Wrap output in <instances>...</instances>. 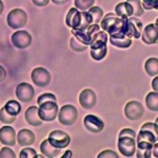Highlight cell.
<instances>
[{
  "mask_svg": "<svg viewBox=\"0 0 158 158\" xmlns=\"http://www.w3.org/2000/svg\"><path fill=\"white\" fill-rule=\"evenodd\" d=\"M85 127L89 131L97 133L101 131L104 128V123L100 117L94 115H87L84 119Z\"/></svg>",
  "mask_w": 158,
  "mask_h": 158,
  "instance_id": "14",
  "label": "cell"
},
{
  "mask_svg": "<svg viewBox=\"0 0 158 158\" xmlns=\"http://www.w3.org/2000/svg\"><path fill=\"white\" fill-rule=\"evenodd\" d=\"M70 48L72 50L77 52H85L88 48V45L84 44L83 43H81L78 39H77L75 36L71 37L70 39Z\"/></svg>",
  "mask_w": 158,
  "mask_h": 158,
  "instance_id": "32",
  "label": "cell"
},
{
  "mask_svg": "<svg viewBox=\"0 0 158 158\" xmlns=\"http://www.w3.org/2000/svg\"><path fill=\"white\" fill-rule=\"evenodd\" d=\"M98 158H118V155L115 153V151L112 150H104L99 154L97 156Z\"/></svg>",
  "mask_w": 158,
  "mask_h": 158,
  "instance_id": "40",
  "label": "cell"
},
{
  "mask_svg": "<svg viewBox=\"0 0 158 158\" xmlns=\"http://www.w3.org/2000/svg\"><path fill=\"white\" fill-rule=\"evenodd\" d=\"M91 45L90 54L95 60H101L107 56L108 46L107 43L102 40H94Z\"/></svg>",
  "mask_w": 158,
  "mask_h": 158,
  "instance_id": "12",
  "label": "cell"
},
{
  "mask_svg": "<svg viewBox=\"0 0 158 158\" xmlns=\"http://www.w3.org/2000/svg\"><path fill=\"white\" fill-rule=\"evenodd\" d=\"M50 0H32V3L36 6H39V7H43L48 5Z\"/></svg>",
  "mask_w": 158,
  "mask_h": 158,
  "instance_id": "42",
  "label": "cell"
},
{
  "mask_svg": "<svg viewBox=\"0 0 158 158\" xmlns=\"http://www.w3.org/2000/svg\"><path fill=\"white\" fill-rule=\"evenodd\" d=\"M101 29L107 32L110 37L122 38L128 36L131 38L128 18H120L113 13H108L101 19Z\"/></svg>",
  "mask_w": 158,
  "mask_h": 158,
  "instance_id": "1",
  "label": "cell"
},
{
  "mask_svg": "<svg viewBox=\"0 0 158 158\" xmlns=\"http://www.w3.org/2000/svg\"><path fill=\"white\" fill-rule=\"evenodd\" d=\"M59 122L63 125H71L77 121L78 113L77 109L72 105H65L58 111Z\"/></svg>",
  "mask_w": 158,
  "mask_h": 158,
  "instance_id": "4",
  "label": "cell"
},
{
  "mask_svg": "<svg viewBox=\"0 0 158 158\" xmlns=\"http://www.w3.org/2000/svg\"><path fill=\"white\" fill-rule=\"evenodd\" d=\"M53 4L58 5V6H60V5H64L66 4L69 0H51Z\"/></svg>",
  "mask_w": 158,
  "mask_h": 158,
  "instance_id": "46",
  "label": "cell"
},
{
  "mask_svg": "<svg viewBox=\"0 0 158 158\" xmlns=\"http://www.w3.org/2000/svg\"><path fill=\"white\" fill-rule=\"evenodd\" d=\"M100 29H101V26H100L99 24L94 23V24H91V25L87 28V29L85 31H86L87 35L92 38V41H93L95 33H97L98 31H100ZM92 43H93V42H92Z\"/></svg>",
  "mask_w": 158,
  "mask_h": 158,
  "instance_id": "39",
  "label": "cell"
},
{
  "mask_svg": "<svg viewBox=\"0 0 158 158\" xmlns=\"http://www.w3.org/2000/svg\"><path fill=\"white\" fill-rule=\"evenodd\" d=\"M36 150L32 148H23L20 153V158H36Z\"/></svg>",
  "mask_w": 158,
  "mask_h": 158,
  "instance_id": "34",
  "label": "cell"
},
{
  "mask_svg": "<svg viewBox=\"0 0 158 158\" xmlns=\"http://www.w3.org/2000/svg\"><path fill=\"white\" fill-rule=\"evenodd\" d=\"M121 137H131V138L135 139L136 138V133H135V131L133 130L129 129V128H125V129H123L120 131L118 138H121Z\"/></svg>",
  "mask_w": 158,
  "mask_h": 158,
  "instance_id": "41",
  "label": "cell"
},
{
  "mask_svg": "<svg viewBox=\"0 0 158 158\" xmlns=\"http://www.w3.org/2000/svg\"><path fill=\"white\" fill-rule=\"evenodd\" d=\"M31 80L38 87H46L51 83L50 72L44 68H36L31 72Z\"/></svg>",
  "mask_w": 158,
  "mask_h": 158,
  "instance_id": "8",
  "label": "cell"
},
{
  "mask_svg": "<svg viewBox=\"0 0 158 158\" xmlns=\"http://www.w3.org/2000/svg\"><path fill=\"white\" fill-rule=\"evenodd\" d=\"M146 105L151 111L156 112L158 110V94L157 92H151L146 97Z\"/></svg>",
  "mask_w": 158,
  "mask_h": 158,
  "instance_id": "24",
  "label": "cell"
},
{
  "mask_svg": "<svg viewBox=\"0 0 158 158\" xmlns=\"http://www.w3.org/2000/svg\"><path fill=\"white\" fill-rule=\"evenodd\" d=\"M16 155L12 148L4 147L0 151V158H15Z\"/></svg>",
  "mask_w": 158,
  "mask_h": 158,
  "instance_id": "36",
  "label": "cell"
},
{
  "mask_svg": "<svg viewBox=\"0 0 158 158\" xmlns=\"http://www.w3.org/2000/svg\"><path fill=\"white\" fill-rule=\"evenodd\" d=\"M16 120V116L9 115L7 112L6 111L5 108H2L0 109V121L3 123L6 124H11Z\"/></svg>",
  "mask_w": 158,
  "mask_h": 158,
  "instance_id": "33",
  "label": "cell"
},
{
  "mask_svg": "<svg viewBox=\"0 0 158 158\" xmlns=\"http://www.w3.org/2000/svg\"><path fill=\"white\" fill-rule=\"evenodd\" d=\"M6 77V71L4 69V67L0 66V83L3 82Z\"/></svg>",
  "mask_w": 158,
  "mask_h": 158,
  "instance_id": "43",
  "label": "cell"
},
{
  "mask_svg": "<svg viewBox=\"0 0 158 158\" xmlns=\"http://www.w3.org/2000/svg\"><path fill=\"white\" fill-rule=\"evenodd\" d=\"M0 142L5 145L13 147L16 143V132L11 126H3L0 129Z\"/></svg>",
  "mask_w": 158,
  "mask_h": 158,
  "instance_id": "15",
  "label": "cell"
},
{
  "mask_svg": "<svg viewBox=\"0 0 158 158\" xmlns=\"http://www.w3.org/2000/svg\"><path fill=\"white\" fill-rule=\"evenodd\" d=\"M152 88L155 92L158 91V77H155L152 81Z\"/></svg>",
  "mask_w": 158,
  "mask_h": 158,
  "instance_id": "45",
  "label": "cell"
},
{
  "mask_svg": "<svg viewBox=\"0 0 158 158\" xmlns=\"http://www.w3.org/2000/svg\"><path fill=\"white\" fill-rule=\"evenodd\" d=\"M127 3H129L133 9V15L136 17L141 16L144 14V9L142 8V5L140 0H127Z\"/></svg>",
  "mask_w": 158,
  "mask_h": 158,
  "instance_id": "30",
  "label": "cell"
},
{
  "mask_svg": "<svg viewBox=\"0 0 158 158\" xmlns=\"http://www.w3.org/2000/svg\"><path fill=\"white\" fill-rule=\"evenodd\" d=\"M4 108H5L6 111L7 112L9 115H13V116L18 115L21 113V111H22L21 104L18 101H14V100L7 101Z\"/></svg>",
  "mask_w": 158,
  "mask_h": 158,
  "instance_id": "25",
  "label": "cell"
},
{
  "mask_svg": "<svg viewBox=\"0 0 158 158\" xmlns=\"http://www.w3.org/2000/svg\"><path fill=\"white\" fill-rule=\"evenodd\" d=\"M72 156V152L70 150H67L64 153V155L61 156V158H70Z\"/></svg>",
  "mask_w": 158,
  "mask_h": 158,
  "instance_id": "47",
  "label": "cell"
},
{
  "mask_svg": "<svg viewBox=\"0 0 158 158\" xmlns=\"http://www.w3.org/2000/svg\"><path fill=\"white\" fill-rule=\"evenodd\" d=\"M115 11V15L120 18H129L133 15V9L127 2H122L116 5Z\"/></svg>",
  "mask_w": 158,
  "mask_h": 158,
  "instance_id": "22",
  "label": "cell"
},
{
  "mask_svg": "<svg viewBox=\"0 0 158 158\" xmlns=\"http://www.w3.org/2000/svg\"><path fill=\"white\" fill-rule=\"evenodd\" d=\"M71 33L77 39H78L81 43L86 45H90L92 44V38L87 35L86 31L85 30H78V29H71Z\"/></svg>",
  "mask_w": 158,
  "mask_h": 158,
  "instance_id": "27",
  "label": "cell"
},
{
  "mask_svg": "<svg viewBox=\"0 0 158 158\" xmlns=\"http://www.w3.org/2000/svg\"><path fill=\"white\" fill-rule=\"evenodd\" d=\"M141 37H142V41L146 44H153L157 43V26L155 24H148L147 27L144 28Z\"/></svg>",
  "mask_w": 158,
  "mask_h": 158,
  "instance_id": "16",
  "label": "cell"
},
{
  "mask_svg": "<svg viewBox=\"0 0 158 158\" xmlns=\"http://www.w3.org/2000/svg\"><path fill=\"white\" fill-rule=\"evenodd\" d=\"M142 1H147V0H142Z\"/></svg>",
  "mask_w": 158,
  "mask_h": 158,
  "instance_id": "49",
  "label": "cell"
},
{
  "mask_svg": "<svg viewBox=\"0 0 158 158\" xmlns=\"http://www.w3.org/2000/svg\"><path fill=\"white\" fill-rule=\"evenodd\" d=\"M157 148H158V144L157 142H156V143L153 145V147H152V156H154L156 158L158 156Z\"/></svg>",
  "mask_w": 158,
  "mask_h": 158,
  "instance_id": "44",
  "label": "cell"
},
{
  "mask_svg": "<svg viewBox=\"0 0 158 158\" xmlns=\"http://www.w3.org/2000/svg\"><path fill=\"white\" fill-rule=\"evenodd\" d=\"M140 130H147L149 131L152 133H154L156 137H158V128L156 123H146L141 126Z\"/></svg>",
  "mask_w": 158,
  "mask_h": 158,
  "instance_id": "38",
  "label": "cell"
},
{
  "mask_svg": "<svg viewBox=\"0 0 158 158\" xmlns=\"http://www.w3.org/2000/svg\"><path fill=\"white\" fill-rule=\"evenodd\" d=\"M131 43H132L131 38H130L128 36H124L122 38L110 37V44L115 47H118V48H123V49L129 48L131 45Z\"/></svg>",
  "mask_w": 158,
  "mask_h": 158,
  "instance_id": "26",
  "label": "cell"
},
{
  "mask_svg": "<svg viewBox=\"0 0 158 158\" xmlns=\"http://www.w3.org/2000/svg\"><path fill=\"white\" fill-rule=\"evenodd\" d=\"M158 137L147 130H140L137 139V147L140 150L152 148L153 145L157 142Z\"/></svg>",
  "mask_w": 158,
  "mask_h": 158,
  "instance_id": "6",
  "label": "cell"
},
{
  "mask_svg": "<svg viewBox=\"0 0 158 158\" xmlns=\"http://www.w3.org/2000/svg\"><path fill=\"white\" fill-rule=\"evenodd\" d=\"M25 119L29 124L32 125V126H35V127L40 126L43 123V121L40 119V117L38 115V108L36 106L29 107L26 110Z\"/></svg>",
  "mask_w": 158,
  "mask_h": 158,
  "instance_id": "19",
  "label": "cell"
},
{
  "mask_svg": "<svg viewBox=\"0 0 158 158\" xmlns=\"http://www.w3.org/2000/svg\"><path fill=\"white\" fill-rule=\"evenodd\" d=\"M146 73L150 77H156L158 74V59L149 58L145 63Z\"/></svg>",
  "mask_w": 158,
  "mask_h": 158,
  "instance_id": "23",
  "label": "cell"
},
{
  "mask_svg": "<svg viewBox=\"0 0 158 158\" xmlns=\"http://www.w3.org/2000/svg\"><path fill=\"white\" fill-rule=\"evenodd\" d=\"M39 106L38 115L42 121L52 122L55 120L59 111V107L56 101H46Z\"/></svg>",
  "mask_w": 158,
  "mask_h": 158,
  "instance_id": "3",
  "label": "cell"
},
{
  "mask_svg": "<svg viewBox=\"0 0 158 158\" xmlns=\"http://www.w3.org/2000/svg\"><path fill=\"white\" fill-rule=\"evenodd\" d=\"M48 140L53 147L58 148H65L70 143V137L69 135L62 131L55 130L52 131L49 134Z\"/></svg>",
  "mask_w": 158,
  "mask_h": 158,
  "instance_id": "7",
  "label": "cell"
},
{
  "mask_svg": "<svg viewBox=\"0 0 158 158\" xmlns=\"http://www.w3.org/2000/svg\"><path fill=\"white\" fill-rule=\"evenodd\" d=\"M28 21L27 14L20 8L12 10L7 15L6 22L8 26L13 29H18L23 28Z\"/></svg>",
  "mask_w": 158,
  "mask_h": 158,
  "instance_id": "2",
  "label": "cell"
},
{
  "mask_svg": "<svg viewBox=\"0 0 158 158\" xmlns=\"http://www.w3.org/2000/svg\"><path fill=\"white\" fill-rule=\"evenodd\" d=\"M46 101H56V97L52 94H44L40 95L37 99V104L41 105Z\"/></svg>",
  "mask_w": 158,
  "mask_h": 158,
  "instance_id": "35",
  "label": "cell"
},
{
  "mask_svg": "<svg viewBox=\"0 0 158 158\" xmlns=\"http://www.w3.org/2000/svg\"><path fill=\"white\" fill-rule=\"evenodd\" d=\"M128 21H129L130 33L131 37H134L137 39L139 38L143 29V25L141 22L135 17H131V16L128 18Z\"/></svg>",
  "mask_w": 158,
  "mask_h": 158,
  "instance_id": "20",
  "label": "cell"
},
{
  "mask_svg": "<svg viewBox=\"0 0 158 158\" xmlns=\"http://www.w3.org/2000/svg\"><path fill=\"white\" fill-rule=\"evenodd\" d=\"M15 94L17 98L22 102L27 103L33 100L35 96V91L31 85L28 83H21L16 87Z\"/></svg>",
  "mask_w": 158,
  "mask_h": 158,
  "instance_id": "11",
  "label": "cell"
},
{
  "mask_svg": "<svg viewBox=\"0 0 158 158\" xmlns=\"http://www.w3.org/2000/svg\"><path fill=\"white\" fill-rule=\"evenodd\" d=\"M88 10H89L88 13L92 15V17H93L94 23L99 24L101 22V19L103 18V15H104L102 9L101 7H99V6H92Z\"/></svg>",
  "mask_w": 158,
  "mask_h": 158,
  "instance_id": "29",
  "label": "cell"
},
{
  "mask_svg": "<svg viewBox=\"0 0 158 158\" xmlns=\"http://www.w3.org/2000/svg\"><path fill=\"white\" fill-rule=\"evenodd\" d=\"M17 141L22 147L30 146L35 141V134L30 130L22 129L17 134Z\"/></svg>",
  "mask_w": 158,
  "mask_h": 158,
  "instance_id": "18",
  "label": "cell"
},
{
  "mask_svg": "<svg viewBox=\"0 0 158 158\" xmlns=\"http://www.w3.org/2000/svg\"><path fill=\"white\" fill-rule=\"evenodd\" d=\"M11 41L17 49H26L30 45L32 37L28 31L19 30L12 35Z\"/></svg>",
  "mask_w": 158,
  "mask_h": 158,
  "instance_id": "10",
  "label": "cell"
},
{
  "mask_svg": "<svg viewBox=\"0 0 158 158\" xmlns=\"http://www.w3.org/2000/svg\"><path fill=\"white\" fill-rule=\"evenodd\" d=\"M142 8L146 10H152V9H156L157 10L158 6V0H147L143 1L141 3Z\"/></svg>",
  "mask_w": 158,
  "mask_h": 158,
  "instance_id": "37",
  "label": "cell"
},
{
  "mask_svg": "<svg viewBox=\"0 0 158 158\" xmlns=\"http://www.w3.org/2000/svg\"><path fill=\"white\" fill-rule=\"evenodd\" d=\"M144 108L140 102L136 101H129L124 107V115L131 121H137L142 117Z\"/></svg>",
  "mask_w": 158,
  "mask_h": 158,
  "instance_id": "9",
  "label": "cell"
},
{
  "mask_svg": "<svg viewBox=\"0 0 158 158\" xmlns=\"http://www.w3.org/2000/svg\"><path fill=\"white\" fill-rule=\"evenodd\" d=\"M66 24L72 29H78L81 24V12L77 8H71L66 16Z\"/></svg>",
  "mask_w": 158,
  "mask_h": 158,
  "instance_id": "17",
  "label": "cell"
},
{
  "mask_svg": "<svg viewBox=\"0 0 158 158\" xmlns=\"http://www.w3.org/2000/svg\"><path fill=\"white\" fill-rule=\"evenodd\" d=\"M79 103L84 108H93L97 103V96L93 90L85 89L79 95Z\"/></svg>",
  "mask_w": 158,
  "mask_h": 158,
  "instance_id": "13",
  "label": "cell"
},
{
  "mask_svg": "<svg viewBox=\"0 0 158 158\" xmlns=\"http://www.w3.org/2000/svg\"><path fill=\"white\" fill-rule=\"evenodd\" d=\"M40 151L44 155V156L48 158H53L58 156L60 152V149L53 147L49 142L48 139H44L40 145Z\"/></svg>",
  "mask_w": 158,
  "mask_h": 158,
  "instance_id": "21",
  "label": "cell"
},
{
  "mask_svg": "<svg viewBox=\"0 0 158 158\" xmlns=\"http://www.w3.org/2000/svg\"><path fill=\"white\" fill-rule=\"evenodd\" d=\"M117 147L123 156H124L125 157H131L134 156L135 151H136L135 139L131 138V137L118 138Z\"/></svg>",
  "mask_w": 158,
  "mask_h": 158,
  "instance_id": "5",
  "label": "cell"
},
{
  "mask_svg": "<svg viewBox=\"0 0 158 158\" xmlns=\"http://www.w3.org/2000/svg\"><path fill=\"white\" fill-rule=\"evenodd\" d=\"M3 11H4V4H3V2L0 0V15L3 13Z\"/></svg>",
  "mask_w": 158,
  "mask_h": 158,
  "instance_id": "48",
  "label": "cell"
},
{
  "mask_svg": "<svg viewBox=\"0 0 158 158\" xmlns=\"http://www.w3.org/2000/svg\"><path fill=\"white\" fill-rule=\"evenodd\" d=\"M94 23L93 17L86 11H82L81 12V24L79 26L78 30H86L87 28Z\"/></svg>",
  "mask_w": 158,
  "mask_h": 158,
  "instance_id": "28",
  "label": "cell"
},
{
  "mask_svg": "<svg viewBox=\"0 0 158 158\" xmlns=\"http://www.w3.org/2000/svg\"><path fill=\"white\" fill-rule=\"evenodd\" d=\"M95 0H75V6L81 11H86L94 6Z\"/></svg>",
  "mask_w": 158,
  "mask_h": 158,
  "instance_id": "31",
  "label": "cell"
}]
</instances>
